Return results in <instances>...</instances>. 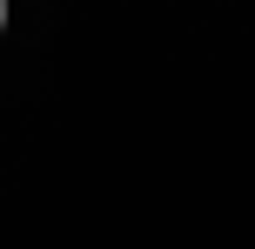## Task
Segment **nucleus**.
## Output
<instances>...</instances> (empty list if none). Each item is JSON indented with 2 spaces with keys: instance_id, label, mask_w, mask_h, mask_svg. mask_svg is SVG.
Instances as JSON below:
<instances>
[{
  "instance_id": "obj_1",
  "label": "nucleus",
  "mask_w": 255,
  "mask_h": 249,
  "mask_svg": "<svg viewBox=\"0 0 255 249\" xmlns=\"http://www.w3.org/2000/svg\"><path fill=\"white\" fill-rule=\"evenodd\" d=\"M0 34H7V0H0Z\"/></svg>"
}]
</instances>
